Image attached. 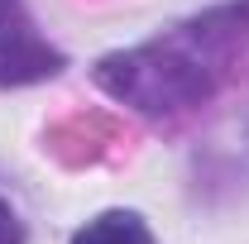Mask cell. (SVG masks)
I'll return each mask as SVG.
<instances>
[{
    "instance_id": "obj_2",
    "label": "cell",
    "mask_w": 249,
    "mask_h": 244,
    "mask_svg": "<svg viewBox=\"0 0 249 244\" xmlns=\"http://www.w3.org/2000/svg\"><path fill=\"white\" fill-rule=\"evenodd\" d=\"M67 53L58 43H48V34L38 29L24 0H0V87H34V82H53Z\"/></svg>"
},
{
    "instance_id": "obj_3",
    "label": "cell",
    "mask_w": 249,
    "mask_h": 244,
    "mask_svg": "<svg viewBox=\"0 0 249 244\" xmlns=\"http://www.w3.org/2000/svg\"><path fill=\"white\" fill-rule=\"evenodd\" d=\"M72 244H158V240L139 211H101L72 235Z\"/></svg>"
},
{
    "instance_id": "obj_4",
    "label": "cell",
    "mask_w": 249,
    "mask_h": 244,
    "mask_svg": "<svg viewBox=\"0 0 249 244\" xmlns=\"http://www.w3.org/2000/svg\"><path fill=\"white\" fill-rule=\"evenodd\" d=\"M0 244H29V225L19 220V211L0 196Z\"/></svg>"
},
{
    "instance_id": "obj_1",
    "label": "cell",
    "mask_w": 249,
    "mask_h": 244,
    "mask_svg": "<svg viewBox=\"0 0 249 244\" xmlns=\"http://www.w3.org/2000/svg\"><path fill=\"white\" fill-rule=\"evenodd\" d=\"M249 48V0L206 10L173 24L139 48H120L96 62V87L149 120H178L206 105Z\"/></svg>"
}]
</instances>
